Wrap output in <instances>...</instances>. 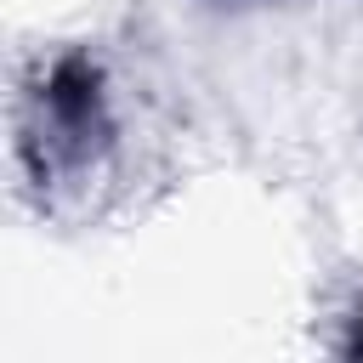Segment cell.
Masks as SVG:
<instances>
[{
    "label": "cell",
    "instance_id": "1",
    "mask_svg": "<svg viewBox=\"0 0 363 363\" xmlns=\"http://www.w3.org/2000/svg\"><path fill=\"white\" fill-rule=\"evenodd\" d=\"M34 136L45 142V164H91V147H102L113 136L108 119V91H102V68L85 51L57 57L40 85H34Z\"/></svg>",
    "mask_w": 363,
    "mask_h": 363
},
{
    "label": "cell",
    "instance_id": "2",
    "mask_svg": "<svg viewBox=\"0 0 363 363\" xmlns=\"http://www.w3.org/2000/svg\"><path fill=\"white\" fill-rule=\"evenodd\" d=\"M340 352H346V357H363V312L352 318V335L340 340Z\"/></svg>",
    "mask_w": 363,
    "mask_h": 363
}]
</instances>
